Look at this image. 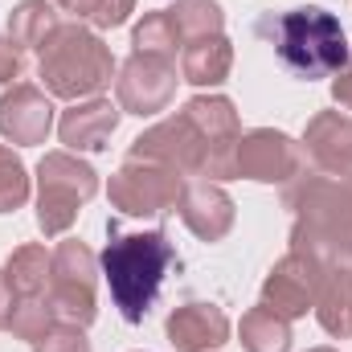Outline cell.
<instances>
[{
  "instance_id": "6da1fadb",
  "label": "cell",
  "mask_w": 352,
  "mask_h": 352,
  "mask_svg": "<svg viewBox=\"0 0 352 352\" xmlns=\"http://www.w3.org/2000/svg\"><path fill=\"white\" fill-rule=\"evenodd\" d=\"M173 246L164 234H135V238H119L102 250V274H107V287L123 311L127 324H140L152 303H156V291L173 266Z\"/></svg>"
},
{
  "instance_id": "7a4b0ae2",
  "label": "cell",
  "mask_w": 352,
  "mask_h": 352,
  "mask_svg": "<svg viewBox=\"0 0 352 352\" xmlns=\"http://www.w3.org/2000/svg\"><path fill=\"white\" fill-rule=\"evenodd\" d=\"M278 58L307 78L336 74L349 62V41L344 29L332 12L324 8H295L278 21Z\"/></svg>"
}]
</instances>
